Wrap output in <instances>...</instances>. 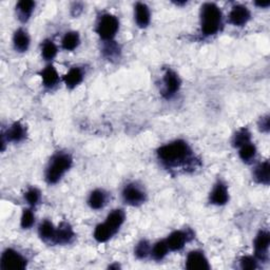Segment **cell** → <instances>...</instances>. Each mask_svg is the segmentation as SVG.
I'll list each match as a JSON object with an SVG mask.
<instances>
[{
	"instance_id": "17",
	"label": "cell",
	"mask_w": 270,
	"mask_h": 270,
	"mask_svg": "<svg viewBox=\"0 0 270 270\" xmlns=\"http://www.w3.org/2000/svg\"><path fill=\"white\" fill-rule=\"evenodd\" d=\"M14 47L18 52H26L30 45V37L25 30L19 29L14 34Z\"/></svg>"
},
{
	"instance_id": "7",
	"label": "cell",
	"mask_w": 270,
	"mask_h": 270,
	"mask_svg": "<svg viewBox=\"0 0 270 270\" xmlns=\"http://www.w3.org/2000/svg\"><path fill=\"white\" fill-rule=\"evenodd\" d=\"M186 268L189 270H207L210 268L205 254L202 251H191L186 260Z\"/></svg>"
},
{
	"instance_id": "32",
	"label": "cell",
	"mask_w": 270,
	"mask_h": 270,
	"mask_svg": "<svg viewBox=\"0 0 270 270\" xmlns=\"http://www.w3.org/2000/svg\"><path fill=\"white\" fill-rule=\"evenodd\" d=\"M25 196H26L27 202L31 206H35L38 204V202H39V199H40V192L38 191L36 188H31L27 191Z\"/></svg>"
},
{
	"instance_id": "6",
	"label": "cell",
	"mask_w": 270,
	"mask_h": 270,
	"mask_svg": "<svg viewBox=\"0 0 270 270\" xmlns=\"http://www.w3.org/2000/svg\"><path fill=\"white\" fill-rule=\"evenodd\" d=\"M122 197L127 204L138 206L146 200V193L136 184H129L122 191Z\"/></svg>"
},
{
	"instance_id": "24",
	"label": "cell",
	"mask_w": 270,
	"mask_h": 270,
	"mask_svg": "<svg viewBox=\"0 0 270 270\" xmlns=\"http://www.w3.org/2000/svg\"><path fill=\"white\" fill-rule=\"evenodd\" d=\"M38 231H39V235L43 241H54L56 228L54 227V225L50 221H43Z\"/></svg>"
},
{
	"instance_id": "4",
	"label": "cell",
	"mask_w": 270,
	"mask_h": 270,
	"mask_svg": "<svg viewBox=\"0 0 270 270\" xmlns=\"http://www.w3.org/2000/svg\"><path fill=\"white\" fill-rule=\"evenodd\" d=\"M119 28L118 19L112 14H104L99 18L96 32L104 40H112Z\"/></svg>"
},
{
	"instance_id": "11",
	"label": "cell",
	"mask_w": 270,
	"mask_h": 270,
	"mask_svg": "<svg viewBox=\"0 0 270 270\" xmlns=\"http://www.w3.org/2000/svg\"><path fill=\"white\" fill-rule=\"evenodd\" d=\"M228 200L229 193L226 185L222 182H218L210 193V203L217 206H223L227 204Z\"/></svg>"
},
{
	"instance_id": "33",
	"label": "cell",
	"mask_w": 270,
	"mask_h": 270,
	"mask_svg": "<svg viewBox=\"0 0 270 270\" xmlns=\"http://www.w3.org/2000/svg\"><path fill=\"white\" fill-rule=\"evenodd\" d=\"M258 267V262L256 258L244 257L241 260V268L246 270H253Z\"/></svg>"
},
{
	"instance_id": "28",
	"label": "cell",
	"mask_w": 270,
	"mask_h": 270,
	"mask_svg": "<svg viewBox=\"0 0 270 270\" xmlns=\"http://www.w3.org/2000/svg\"><path fill=\"white\" fill-rule=\"evenodd\" d=\"M57 55V47L53 41L45 40L42 44V56L45 60H52Z\"/></svg>"
},
{
	"instance_id": "15",
	"label": "cell",
	"mask_w": 270,
	"mask_h": 270,
	"mask_svg": "<svg viewBox=\"0 0 270 270\" xmlns=\"http://www.w3.org/2000/svg\"><path fill=\"white\" fill-rule=\"evenodd\" d=\"M135 20L138 27L146 28L150 24V10L145 3L138 2L135 5Z\"/></svg>"
},
{
	"instance_id": "16",
	"label": "cell",
	"mask_w": 270,
	"mask_h": 270,
	"mask_svg": "<svg viewBox=\"0 0 270 270\" xmlns=\"http://www.w3.org/2000/svg\"><path fill=\"white\" fill-rule=\"evenodd\" d=\"M125 218H126L125 212L120 209H117V210L112 211L109 215H108L105 223L110 227V229L114 233H116L118 229L121 227L123 222H125Z\"/></svg>"
},
{
	"instance_id": "5",
	"label": "cell",
	"mask_w": 270,
	"mask_h": 270,
	"mask_svg": "<svg viewBox=\"0 0 270 270\" xmlns=\"http://www.w3.org/2000/svg\"><path fill=\"white\" fill-rule=\"evenodd\" d=\"M0 267L3 270H21L27 267V260L13 249H6L0 261Z\"/></svg>"
},
{
	"instance_id": "21",
	"label": "cell",
	"mask_w": 270,
	"mask_h": 270,
	"mask_svg": "<svg viewBox=\"0 0 270 270\" xmlns=\"http://www.w3.org/2000/svg\"><path fill=\"white\" fill-rule=\"evenodd\" d=\"M35 7V2L30 1V0H22L17 3V10L19 14V18L22 21H27L31 15H32Z\"/></svg>"
},
{
	"instance_id": "9",
	"label": "cell",
	"mask_w": 270,
	"mask_h": 270,
	"mask_svg": "<svg viewBox=\"0 0 270 270\" xmlns=\"http://www.w3.org/2000/svg\"><path fill=\"white\" fill-rule=\"evenodd\" d=\"M164 94L167 97L173 96L181 88V79L174 71L168 70L164 76Z\"/></svg>"
},
{
	"instance_id": "29",
	"label": "cell",
	"mask_w": 270,
	"mask_h": 270,
	"mask_svg": "<svg viewBox=\"0 0 270 270\" xmlns=\"http://www.w3.org/2000/svg\"><path fill=\"white\" fill-rule=\"evenodd\" d=\"M238 153H240V157L244 161H249L252 158H254V156H256L257 148L253 144L249 143V144H246L245 146H243V147H241L240 152Z\"/></svg>"
},
{
	"instance_id": "3",
	"label": "cell",
	"mask_w": 270,
	"mask_h": 270,
	"mask_svg": "<svg viewBox=\"0 0 270 270\" xmlns=\"http://www.w3.org/2000/svg\"><path fill=\"white\" fill-rule=\"evenodd\" d=\"M72 157L66 153L54 155L45 171V180L49 184H56L72 166Z\"/></svg>"
},
{
	"instance_id": "31",
	"label": "cell",
	"mask_w": 270,
	"mask_h": 270,
	"mask_svg": "<svg viewBox=\"0 0 270 270\" xmlns=\"http://www.w3.org/2000/svg\"><path fill=\"white\" fill-rule=\"evenodd\" d=\"M35 223V217L32 210L30 209H25L24 212H22V217H21V227L24 229H29L34 225Z\"/></svg>"
},
{
	"instance_id": "23",
	"label": "cell",
	"mask_w": 270,
	"mask_h": 270,
	"mask_svg": "<svg viewBox=\"0 0 270 270\" xmlns=\"http://www.w3.org/2000/svg\"><path fill=\"white\" fill-rule=\"evenodd\" d=\"M80 42V38L79 34L77 32H69L67 33L64 38L63 41H61V44H63V48L67 51H73L75 50Z\"/></svg>"
},
{
	"instance_id": "10",
	"label": "cell",
	"mask_w": 270,
	"mask_h": 270,
	"mask_svg": "<svg viewBox=\"0 0 270 270\" xmlns=\"http://www.w3.org/2000/svg\"><path fill=\"white\" fill-rule=\"evenodd\" d=\"M270 244V236L267 231H260L254 241V251L256 256L260 260H265L267 258V252Z\"/></svg>"
},
{
	"instance_id": "34",
	"label": "cell",
	"mask_w": 270,
	"mask_h": 270,
	"mask_svg": "<svg viewBox=\"0 0 270 270\" xmlns=\"http://www.w3.org/2000/svg\"><path fill=\"white\" fill-rule=\"evenodd\" d=\"M259 126H260V129L262 131H263V132H268L269 127H270V121H269V116H268V115H266V116L261 118Z\"/></svg>"
},
{
	"instance_id": "20",
	"label": "cell",
	"mask_w": 270,
	"mask_h": 270,
	"mask_svg": "<svg viewBox=\"0 0 270 270\" xmlns=\"http://www.w3.org/2000/svg\"><path fill=\"white\" fill-rule=\"evenodd\" d=\"M269 170H270L269 163L266 160L256 168V170H254V179H256V181L260 184L268 185L270 180Z\"/></svg>"
},
{
	"instance_id": "35",
	"label": "cell",
	"mask_w": 270,
	"mask_h": 270,
	"mask_svg": "<svg viewBox=\"0 0 270 270\" xmlns=\"http://www.w3.org/2000/svg\"><path fill=\"white\" fill-rule=\"evenodd\" d=\"M256 5H258V6H260V7H267V6L270 5V1H264V2H263V1H262V2H261V1H260V2L257 1V2H256Z\"/></svg>"
},
{
	"instance_id": "13",
	"label": "cell",
	"mask_w": 270,
	"mask_h": 270,
	"mask_svg": "<svg viewBox=\"0 0 270 270\" xmlns=\"http://www.w3.org/2000/svg\"><path fill=\"white\" fill-rule=\"evenodd\" d=\"M74 231L72 227L67 223H63L56 229L55 236H54V243L56 244H68L70 243L74 237Z\"/></svg>"
},
{
	"instance_id": "12",
	"label": "cell",
	"mask_w": 270,
	"mask_h": 270,
	"mask_svg": "<svg viewBox=\"0 0 270 270\" xmlns=\"http://www.w3.org/2000/svg\"><path fill=\"white\" fill-rule=\"evenodd\" d=\"M188 241V233L184 232V231H174L170 235L168 236L166 240L167 245L169 247V250L179 251Z\"/></svg>"
},
{
	"instance_id": "8",
	"label": "cell",
	"mask_w": 270,
	"mask_h": 270,
	"mask_svg": "<svg viewBox=\"0 0 270 270\" xmlns=\"http://www.w3.org/2000/svg\"><path fill=\"white\" fill-rule=\"evenodd\" d=\"M250 19V11L245 5H235L229 14V21L233 26L243 27Z\"/></svg>"
},
{
	"instance_id": "1",
	"label": "cell",
	"mask_w": 270,
	"mask_h": 270,
	"mask_svg": "<svg viewBox=\"0 0 270 270\" xmlns=\"http://www.w3.org/2000/svg\"><path fill=\"white\" fill-rule=\"evenodd\" d=\"M192 151L188 144L184 141H175L167 144L157 150V156L161 163L169 167L185 165L191 159Z\"/></svg>"
},
{
	"instance_id": "19",
	"label": "cell",
	"mask_w": 270,
	"mask_h": 270,
	"mask_svg": "<svg viewBox=\"0 0 270 270\" xmlns=\"http://www.w3.org/2000/svg\"><path fill=\"white\" fill-rule=\"evenodd\" d=\"M26 137V129L20 122H15L9 128L6 132L7 142H21Z\"/></svg>"
},
{
	"instance_id": "22",
	"label": "cell",
	"mask_w": 270,
	"mask_h": 270,
	"mask_svg": "<svg viewBox=\"0 0 270 270\" xmlns=\"http://www.w3.org/2000/svg\"><path fill=\"white\" fill-rule=\"evenodd\" d=\"M114 232L110 229V227L106 223H104L96 226L94 231V238L99 243H105L108 240H110Z\"/></svg>"
},
{
	"instance_id": "27",
	"label": "cell",
	"mask_w": 270,
	"mask_h": 270,
	"mask_svg": "<svg viewBox=\"0 0 270 270\" xmlns=\"http://www.w3.org/2000/svg\"><path fill=\"white\" fill-rule=\"evenodd\" d=\"M250 138H251V134L248 131V129L243 128L241 130H238L236 134L233 137V146L237 148H241L243 146H245L246 144L250 143Z\"/></svg>"
},
{
	"instance_id": "25",
	"label": "cell",
	"mask_w": 270,
	"mask_h": 270,
	"mask_svg": "<svg viewBox=\"0 0 270 270\" xmlns=\"http://www.w3.org/2000/svg\"><path fill=\"white\" fill-rule=\"evenodd\" d=\"M106 204V194L102 190H94L90 194L89 205L92 209H100Z\"/></svg>"
},
{
	"instance_id": "30",
	"label": "cell",
	"mask_w": 270,
	"mask_h": 270,
	"mask_svg": "<svg viewBox=\"0 0 270 270\" xmlns=\"http://www.w3.org/2000/svg\"><path fill=\"white\" fill-rule=\"evenodd\" d=\"M151 253V247L147 241H142L135 247V256L140 259L147 258Z\"/></svg>"
},
{
	"instance_id": "2",
	"label": "cell",
	"mask_w": 270,
	"mask_h": 270,
	"mask_svg": "<svg viewBox=\"0 0 270 270\" xmlns=\"http://www.w3.org/2000/svg\"><path fill=\"white\" fill-rule=\"evenodd\" d=\"M223 15L220 7L211 2L203 4L200 10V27L205 36L217 34L222 27Z\"/></svg>"
},
{
	"instance_id": "18",
	"label": "cell",
	"mask_w": 270,
	"mask_h": 270,
	"mask_svg": "<svg viewBox=\"0 0 270 270\" xmlns=\"http://www.w3.org/2000/svg\"><path fill=\"white\" fill-rule=\"evenodd\" d=\"M82 78H83V73L80 69L72 68L71 70L64 76V81L68 88L74 89L82 81Z\"/></svg>"
},
{
	"instance_id": "14",
	"label": "cell",
	"mask_w": 270,
	"mask_h": 270,
	"mask_svg": "<svg viewBox=\"0 0 270 270\" xmlns=\"http://www.w3.org/2000/svg\"><path fill=\"white\" fill-rule=\"evenodd\" d=\"M40 76H41V79L43 82V86L47 87V88H53L54 86H56L58 80H59L58 72L52 65H49V66L45 67L41 71Z\"/></svg>"
},
{
	"instance_id": "26",
	"label": "cell",
	"mask_w": 270,
	"mask_h": 270,
	"mask_svg": "<svg viewBox=\"0 0 270 270\" xmlns=\"http://www.w3.org/2000/svg\"><path fill=\"white\" fill-rule=\"evenodd\" d=\"M168 251H169V247L167 245V242L160 241V242H157L151 248V256L153 257L154 260L161 261L167 256Z\"/></svg>"
}]
</instances>
